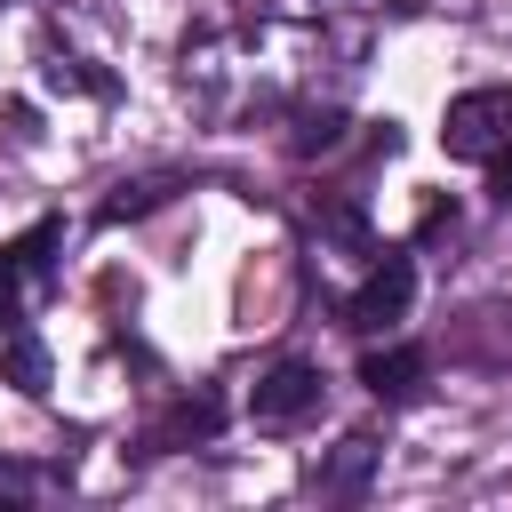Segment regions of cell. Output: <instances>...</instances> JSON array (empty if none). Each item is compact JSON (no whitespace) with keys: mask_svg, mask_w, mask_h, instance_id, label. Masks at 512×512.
<instances>
[{"mask_svg":"<svg viewBox=\"0 0 512 512\" xmlns=\"http://www.w3.org/2000/svg\"><path fill=\"white\" fill-rule=\"evenodd\" d=\"M8 368H16L24 392H48V352H40L32 336H8Z\"/></svg>","mask_w":512,"mask_h":512,"instance_id":"9","label":"cell"},{"mask_svg":"<svg viewBox=\"0 0 512 512\" xmlns=\"http://www.w3.org/2000/svg\"><path fill=\"white\" fill-rule=\"evenodd\" d=\"M488 184H496V200H512V136L496 144V160H488Z\"/></svg>","mask_w":512,"mask_h":512,"instance_id":"11","label":"cell"},{"mask_svg":"<svg viewBox=\"0 0 512 512\" xmlns=\"http://www.w3.org/2000/svg\"><path fill=\"white\" fill-rule=\"evenodd\" d=\"M56 240H64V224H56V216H40L24 240H8V248H0V328H16V312H24V280H32V272H48V248H56Z\"/></svg>","mask_w":512,"mask_h":512,"instance_id":"4","label":"cell"},{"mask_svg":"<svg viewBox=\"0 0 512 512\" xmlns=\"http://www.w3.org/2000/svg\"><path fill=\"white\" fill-rule=\"evenodd\" d=\"M408 304H416V264L408 256H384L360 288H352V304H344V328H360V336H384V328H400L408 320Z\"/></svg>","mask_w":512,"mask_h":512,"instance_id":"3","label":"cell"},{"mask_svg":"<svg viewBox=\"0 0 512 512\" xmlns=\"http://www.w3.org/2000/svg\"><path fill=\"white\" fill-rule=\"evenodd\" d=\"M320 400H328V376H320L312 360H280V368H264V376H256L248 416H256L264 432H288V424L320 416Z\"/></svg>","mask_w":512,"mask_h":512,"instance_id":"2","label":"cell"},{"mask_svg":"<svg viewBox=\"0 0 512 512\" xmlns=\"http://www.w3.org/2000/svg\"><path fill=\"white\" fill-rule=\"evenodd\" d=\"M336 136H344V112H320V120H304V128H296V152H328Z\"/></svg>","mask_w":512,"mask_h":512,"instance_id":"10","label":"cell"},{"mask_svg":"<svg viewBox=\"0 0 512 512\" xmlns=\"http://www.w3.org/2000/svg\"><path fill=\"white\" fill-rule=\"evenodd\" d=\"M368 464H376V448H368V440H344V456H336V464L320 472V496H352Z\"/></svg>","mask_w":512,"mask_h":512,"instance_id":"8","label":"cell"},{"mask_svg":"<svg viewBox=\"0 0 512 512\" xmlns=\"http://www.w3.org/2000/svg\"><path fill=\"white\" fill-rule=\"evenodd\" d=\"M216 424H224V408H216V400H184V408H176V416L152 432V448H176V440H208Z\"/></svg>","mask_w":512,"mask_h":512,"instance_id":"7","label":"cell"},{"mask_svg":"<svg viewBox=\"0 0 512 512\" xmlns=\"http://www.w3.org/2000/svg\"><path fill=\"white\" fill-rule=\"evenodd\" d=\"M504 136H512V88H464V96L440 112L448 160H496Z\"/></svg>","mask_w":512,"mask_h":512,"instance_id":"1","label":"cell"},{"mask_svg":"<svg viewBox=\"0 0 512 512\" xmlns=\"http://www.w3.org/2000/svg\"><path fill=\"white\" fill-rule=\"evenodd\" d=\"M160 200H176V176H136V184H120V192L104 200V224H128V216H144V208H160Z\"/></svg>","mask_w":512,"mask_h":512,"instance_id":"6","label":"cell"},{"mask_svg":"<svg viewBox=\"0 0 512 512\" xmlns=\"http://www.w3.org/2000/svg\"><path fill=\"white\" fill-rule=\"evenodd\" d=\"M360 384H368L376 400H408V392L424 384V352H416V344H384V352L360 360Z\"/></svg>","mask_w":512,"mask_h":512,"instance_id":"5","label":"cell"}]
</instances>
